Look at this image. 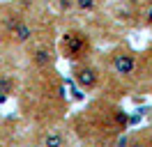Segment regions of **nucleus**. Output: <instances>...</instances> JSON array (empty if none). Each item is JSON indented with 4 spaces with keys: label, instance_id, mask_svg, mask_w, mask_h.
<instances>
[{
    "label": "nucleus",
    "instance_id": "nucleus-8",
    "mask_svg": "<svg viewBox=\"0 0 152 147\" xmlns=\"http://www.w3.org/2000/svg\"><path fill=\"white\" fill-rule=\"evenodd\" d=\"M76 5H78V9H83V12H90V9L97 7V0H76Z\"/></svg>",
    "mask_w": 152,
    "mask_h": 147
},
{
    "label": "nucleus",
    "instance_id": "nucleus-5",
    "mask_svg": "<svg viewBox=\"0 0 152 147\" xmlns=\"http://www.w3.org/2000/svg\"><path fill=\"white\" fill-rule=\"evenodd\" d=\"M42 147H65V138L60 131H46L44 136H42Z\"/></svg>",
    "mask_w": 152,
    "mask_h": 147
},
{
    "label": "nucleus",
    "instance_id": "nucleus-14",
    "mask_svg": "<svg viewBox=\"0 0 152 147\" xmlns=\"http://www.w3.org/2000/svg\"><path fill=\"white\" fill-rule=\"evenodd\" d=\"M150 55H152V53H150Z\"/></svg>",
    "mask_w": 152,
    "mask_h": 147
},
{
    "label": "nucleus",
    "instance_id": "nucleus-11",
    "mask_svg": "<svg viewBox=\"0 0 152 147\" xmlns=\"http://www.w3.org/2000/svg\"><path fill=\"white\" fill-rule=\"evenodd\" d=\"M127 143H129V138H127V136H122V138H118L115 147H127Z\"/></svg>",
    "mask_w": 152,
    "mask_h": 147
},
{
    "label": "nucleus",
    "instance_id": "nucleus-2",
    "mask_svg": "<svg viewBox=\"0 0 152 147\" xmlns=\"http://www.w3.org/2000/svg\"><path fill=\"white\" fill-rule=\"evenodd\" d=\"M74 78L83 90H92V87H97V83H99V71H97L95 67H90V64H81V67L74 69Z\"/></svg>",
    "mask_w": 152,
    "mask_h": 147
},
{
    "label": "nucleus",
    "instance_id": "nucleus-6",
    "mask_svg": "<svg viewBox=\"0 0 152 147\" xmlns=\"http://www.w3.org/2000/svg\"><path fill=\"white\" fill-rule=\"evenodd\" d=\"M51 60H53V55H51V51H48L46 46H39L37 51L32 53V62L37 64V67H48Z\"/></svg>",
    "mask_w": 152,
    "mask_h": 147
},
{
    "label": "nucleus",
    "instance_id": "nucleus-4",
    "mask_svg": "<svg viewBox=\"0 0 152 147\" xmlns=\"http://www.w3.org/2000/svg\"><path fill=\"white\" fill-rule=\"evenodd\" d=\"M32 35H35V30H32L28 23H23V21H19L16 28L12 30V37H14V41H16V44H26V41H30Z\"/></svg>",
    "mask_w": 152,
    "mask_h": 147
},
{
    "label": "nucleus",
    "instance_id": "nucleus-3",
    "mask_svg": "<svg viewBox=\"0 0 152 147\" xmlns=\"http://www.w3.org/2000/svg\"><path fill=\"white\" fill-rule=\"evenodd\" d=\"M113 69L120 76H132L134 69H136V57L132 53H124V51L115 53L113 55Z\"/></svg>",
    "mask_w": 152,
    "mask_h": 147
},
{
    "label": "nucleus",
    "instance_id": "nucleus-9",
    "mask_svg": "<svg viewBox=\"0 0 152 147\" xmlns=\"http://www.w3.org/2000/svg\"><path fill=\"white\" fill-rule=\"evenodd\" d=\"M115 124L118 127H127V115H124V110L122 108H115Z\"/></svg>",
    "mask_w": 152,
    "mask_h": 147
},
{
    "label": "nucleus",
    "instance_id": "nucleus-13",
    "mask_svg": "<svg viewBox=\"0 0 152 147\" xmlns=\"http://www.w3.org/2000/svg\"><path fill=\"white\" fill-rule=\"evenodd\" d=\"M148 147H152V133H150V140H148Z\"/></svg>",
    "mask_w": 152,
    "mask_h": 147
},
{
    "label": "nucleus",
    "instance_id": "nucleus-12",
    "mask_svg": "<svg viewBox=\"0 0 152 147\" xmlns=\"http://www.w3.org/2000/svg\"><path fill=\"white\" fill-rule=\"evenodd\" d=\"M145 18H148V25H152V7L148 9V16H145Z\"/></svg>",
    "mask_w": 152,
    "mask_h": 147
},
{
    "label": "nucleus",
    "instance_id": "nucleus-7",
    "mask_svg": "<svg viewBox=\"0 0 152 147\" xmlns=\"http://www.w3.org/2000/svg\"><path fill=\"white\" fill-rule=\"evenodd\" d=\"M16 87V83L12 78L10 74H0V94H5V97H10L12 92Z\"/></svg>",
    "mask_w": 152,
    "mask_h": 147
},
{
    "label": "nucleus",
    "instance_id": "nucleus-10",
    "mask_svg": "<svg viewBox=\"0 0 152 147\" xmlns=\"http://www.w3.org/2000/svg\"><path fill=\"white\" fill-rule=\"evenodd\" d=\"M127 147H148V143H145V140H129Z\"/></svg>",
    "mask_w": 152,
    "mask_h": 147
},
{
    "label": "nucleus",
    "instance_id": "nucleus-1",
    "mask_svg": "<svg viewBox=\"0 0 152 147\" xmlns=\"http://www.w3.org/2000/svg\"><path fill=\"white\" fill-rule=\"evenodd\" d=\"M60 48H62V55H65V57H69V60H81V57L90 51V39H88V35L81 32V30H67L65 35H62Z\"/></svg>",
    "mask_w": 152,
    "mask_h": 147
}]
</instances>
